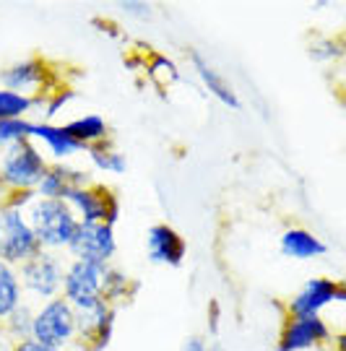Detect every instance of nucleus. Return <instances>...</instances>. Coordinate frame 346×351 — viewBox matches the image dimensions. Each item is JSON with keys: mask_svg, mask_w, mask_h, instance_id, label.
<instances>
[{"mask_svg": "<svg viewBox=\"0 0 346 351\" xmlns=\"http://www.w3.org/2000/svg\"><path fill=\"white\" fill-rule=\"evenodd\" d=\"M32 320H34V307H32V302H24L19 310H13V313L3 320L0 333L11 341V343L32 339Z\"/></svg>", "mask_w": 346, "mask_h": 351, "instance_id": "5701e85b", "label": "nucleus"}, {"mask_svg": "<svg viewBox=\"0 0 346 351\" xmlns=\"http://www.w3.org/2000/svg\"><path fill=\"white\" fill-rule=\"evenodd\" d=\"M325 351H338V349H325Z\"/></svg>", "mask_w": 346, "mask_h": 351, "instance_id": "f704fd0d", "label": "nucleus"}, {"mask_svg": "<svg viewBox=\"0 0 346 351\" xmlns=\"http://www.w3.org/2000/svg\"><path fill=\"white\" fill-rule=\"evenodd\" d=\"M29 128H32V120H5V123H0V154L13 143L29 141Z\"/></svg>", "mask_w": 346, "mask_h": 351, "instance_id": "a878e982", "label": "nucleus"}, {"mask_svg": "<svg viewBox=\"0 0 346 351\" xmlns=\"http://www.w3.org/2000/svg\"><path fill=\"white\" fill-rule=\"evenodd\" d=\"M65 252L71 255V261L112 265V258L117 255L115 226L99 224V221H78L76 234Z\"/></svg>", "mask_w": 346, "mask_h": 351, "instance_id": "0eeeda50", "label": "nucleus"}, {"mask_svg": "<svg viewBox=\"0 0 346 351\" xmlns=\"http://www.w3.org/2000/svg\"><path fill=\"white\" fill-rule=\"evenodd\" d=\"M346 289L341 281L328 276H315L297 289V294L286 302V317H305V315H323V310L344 304Z\"/></svg>", "mask_w": 346, "mask_h": 351, "instance_id": "9b49d317", "label": "nucleus"}, {"mask_svg": "<svg viewBox=\"0 0 346 351\" xmlns=\"http://www.w3.org/2000/svg\"><path fill=\"white\" fill-rule=\"evenodd\" d=\"M190 55V63H193V68H196L198 78H200V84H203V88H209L211 97H216V99L222 101L224 107H229V110H240V97H237V91L227 81L222 78V73L214 68V65L200 55V52L190 50L187 52Z\"/></svg>", "mask_w": 346, "mask_h": 351, "instance_id": "f3484780", "label": "nucleus"}, {"mask_svg": "<svg viewBox=\"0 0 346 351\" xmlns=\"http://www.w3.org/2000/svg\"><path fill=\"white\" fill-rule=\"evenodd\" d=\"M32 339L55 349H76V339H78L76 310L62 297L37 304L34 320H32Z\"/></svg>", "mask_w": 346, "mask_h": 351, "instance_id": "7ed1b4c3", "label": "nucleus"}, {"mask_svg": "<svg viewBox=\"0 0 346 351\" xmlns=\"http://www.w3.org/2000/svg\"><path fill=\"white\" fill-rule=\"evenodd\" d=\"M29 141L47 156V162H71L78 154H84V146L71 138L65 125H58V123L32 120Z\"/></svg>", "mask_w": 346, "mask_h": 351, "instance_id": "ddd939ff", "label": "nucleus"}, {"mask_svg": "<svg viewBox=\"0 0 346 351\" xmlns=\"http://www.w3.org/2000/svg\"><path fill=\"white\" fill-rule=\"evenodd\" d=\"M13 351H65V349H55V346L39 343V341H34V339H24L13 343Z\"/></svg>", "mask_w": 346, "mask_h": 351, "instance_id": "c85d7f7f", "label": "nucleus"}, {"mask_svg": "<svg viewBox=\"0 0 346 351\" xmlns=\"http://www.w3.org/2000/svg\"><path fill=\"white\" fill-rule=\"evenodd\" d=\"M62 274H65V261L58 252H39L32 261L19 265V278L24 287L26 302H42L60 297Z\"/></svg>", "mask_w": 346, "mask_h": 351, "instance_id": "20e7f679", "label": "nucleus"}, {"mask_svg": "<svg viewBox=\"0 0 346 351\" xmlns=\"http://www.w3.org/2000/svg\"><path fill=\"white\" fill-rule=\"evenodd\" d=\"M24 302L26 297H24V287H21V278H19V268L0 258V326Z\"/></svg>", "mask_w": 346, "mask_h": 351, "instance_id": "a211bd4d", "label": "nucleus"}, {"mask_svg": "<svg viewBox=\"0 0 346 351\" xmlns=\"http://www.w3.org/2000/svg\"><path fill=\"white\" fill-rule=\"evenodd\" d=\"M279 247H281V255L292 258V261H315V258L328 252V245L305 226L284 229V234L279 239Z\"/></svg>", "mask_w": 346, "mask_h": 351, "instance_id": "dca6fc26", "label": "nucleus"}, {"mask_svg": "<svg viewBox=\"0 0 346 351\" xmlns=\"http://www.w3.org/2000/svg\"><path fill=\"white\" fill-rule=\"evenodd\" d=\"M76 323H78V351H104L110 346L112 333H115V307L110 302L99 300L84 310H76Z\"/></svg>", "mask_w": 346, "mask_h": 351, "instance_id": "f8f14e48", "label": "nucleus"}, {"mask_svg": "<svg viewBox=\"0 0 346 351\" xmlns=\"http://www.w3.org/2000/svg\"><path fill=\"white\" fill-rule=\"evenodd\" d=\"M183 351H209V346H206V341L203 339H187V343L183 346Z\"/></svg>", "mask_w": 346, "mask_h": 351, "instance_id": "7c9ffc66", "label": "nucleus"}, {"mask_svg": "<svg viewBox=\"0 0 346 351\" xmlns=\"http://www.w3.org/2000/svg\"><path fill=\"white\" fill-rule=\"evenodd\" d=\"M209 351H224L222 346H214V349H209Z\"/></svg>", "mask_w": 346, "mask_h": 351, "instance_id": "72a5a7b5", "label": "nucleus"}, {"mask_svg": "<svg viewBox=\"0 0 346 351\" xmlns=\"http://www.w3.org/2000/svg\"><path fill=\"white\" fill-rule=\"evenodd\" d=\"M89 172L84 167H78L73 162H49L47 172L42 175V180L37 182V198H47V201H62L65 193L76 185H86Z\"/></svg>", "mask_w": 346, "mask_h": 351, "instance_id": "4468645a", "label": "nucleus"}, {"mask_svg": "<svg viewBox=\"0 0 346 351\" xmlns=\"http://www.w3.org/2000/svg\"><path fill=\"white\" fill-rule=\"evenodd\" d=\"M62 203L76 213L78 221H99V224L115 226L120 219V203H117L115 190L99 182L76 185L65 193Z\"/></svg>", "mask_w": 346, "mask_h": 351, "instance_id": "39448f33", "label": "nucleus"}, {"mask_svg": "<svg viewBox=\"0 0 346 351\" xmlns=\"http://www.w3.org/2000/svg\"><path fill=\"white\" fill-rule=\"evenodd\" d=\"M42 107V99H32L24 94H16L11 88L0 86V123L5 120H26V114Z\"/></svg>", "mask_w": 346, "mask_h": 351, "instance_id": "4be33fe9", "label": "nucleus"}, {"mask_svg": "<svg viewBox=\"0 0 346 351\" xmlns=\"http://www.w3.org/2000/svg\"><path fill=\"white\" fill-rule=\"evenodd\" d=\"M84 156H86L89 164H91L97 172H104V175H125V169H128L125 154L120 149H115L110 141L86 146V149H84Z\"/></svg>", "mask_w": 346, "mask_h": 351, "instance_id": "aec40b11", "label": "nucleus"}, {"mask_svg": "<svg viewBox=\"0 0 346 351\" xmlns=\"http://www.w3.org/2000/svg\"><path fill=\"white\" fill-rule=\"evenodd\" d=\"M104 268L107 265L86 263V261H68L62 274L60 297L73 310H84L89 304L102 300V284H104Z\"/></svg>", "mask_w": 346, "mask_h": 351, "instance_id": "6e6552de", "label": "nucleus"}, {"mask_svg": "<svg viewBox=\"0 0 346 351\" xmlns=\"http://www.w3.org/2000/svg\"><path fill=\"white\" fill-rule=\"evenodd\" d=\"M65 130L71 133V138L78 141L84 149L94 146V143H104L110 141V125L102 114H81L65 123Z\"/></svg>", "mask_w": 346, "mask_h": 351, "instance_id": "6ab92c4d", "label": "nucleus"}, {"mask_svg": "<svg viewBox=\"0 0 346 351\" xmlns=\"http://www.w3.org/2000/svg\"><path fill=\"white\" fill-rule=\"evenodd\" d=\"M0 252H3V219H0Z\"/></svg>", "mask_w": 346, "mask_h": 351, "instance_id": "473e14b6", "label": "nucleus"}, {"mask_svg": "<svg viewBox=\"0 0 346 351\" xmlns=\"http://www.w3.org/2000/svg\"><path fill=\"white\" fill-rule=\"evenodd\" d=\"M146 71H148V75L154 78V84H157V86H170V84H174V81L180 78L177 65H174L167 55H151Z\"/></svg>", "mask_w": 346, "mask_h": 351, "instance_id": "393cba45", "label": "nucleus"}, {"mask_svg": "<svg viewBox=\"0 0 346 351\" xmlns=\"http://www.w3.org/2000/svg\"><path fill=\"white\" fill-rule=\"evenodd\" d=\"M47 156L32 143L21 141L0 154V193L3 198L16 190H34L42 175L47 172Z\"/></svg>", "mask_w": 346, "mask_h": 351, "instance_id": "f03ea898", "label": "nucleus"}, {"mask_svg": "<svg viewBox=\"0 0 346 351\" xmlns=\"http://www.w3.org/2000/svg\"><path fill=\"white\" fill-rule=\"evenodd\" d=\"M321 47H325V50L310 47V55H312L318 63H328V60H334V58H341V47H338V45H334V42H323Z\"/></svg>", "mask_w": 346, "mask_h": 351, "instance_id": "cd10ccee", "label": "nucleus"}, {"mask_svg": "<svg viewBox=\"0 0 346 351\" xmlns=\"http://www.w3.org/2000/svg\"><path fill=\"white\" fill-rule=\"evenodd\" d=\"M26 219L37 234L39 247L45 252H65L76 234L78 219L62 201L37 198L26 208Z\"/></svg>", "mask_w": 346, "mask_h": 351, "instance_id": "f257e3e1", "label": "nucleus"}, {"mask_svg": "<svg viewBox=\"0 0 346 351\" xmlns=\"http://www.w3.org/2000/svg\"><path fill=\"white\" fill-rule=\"evenodd\" d=\"M37 201V193L34 190H16V193H8L0 206H8V208H19V211H26L32 203Z\"/></svg>", "mask_w": 346, "mask_h": 351, "instance_id": "bb28decb", "label": "nucleus"}, {"mask_svg": "<svg viewBox=\"0 0 346 351\" xmlns=\"http://www.w3.org/2000/svg\"><path fill=\"white\" fill-rule=\"evenodd\" d=\"M138 284L128 276L125 271L115 268V265H107L104 268V284H102V300L110 302L112 307H117L120 302H128L133 294H136Z\"/></svg>", "mask_w": 346, "mask_h": 351, "instance_id": "412c9836", "label": "nucleus"}, {"mask_svg": "<svg viewBox=\"0 0 346 351\" xmlns=\"http://www.w3.org/2000/svg\"><path fill=\"white\" fill-rule=\"evenodd\" d=\"M120 11L128 16H136V19H146L151 13V5L148 3H120Z\"/></svg>", "mask_w": 346, "mask_h": 351, "instance_id": "c756f323", "label": "nucleus"}, {"mask_svg": "<svg viewBox=\"0 0 346 351\" xmlns=\"http://www.w3.org/2000/svg\"><path fill=\"white\" fill-rule=\"evenodd\" d=\"M0 219H3V252H0L3 261H8L19 268L21 263L32 261L34 255L42 252L37 234H34L24 211L0 206Z\"/></svg>", "mask_w": 346, "mask_h": 351, "instance_id": "1a4fd4ad", "label": "nucleus"}, {"mask_svg": "<svg viewBox=\"0 0 346 351\" xmlns=\"http://www.w3.org/2000/svg\"><path fill=\"white\" fill-rule=\"evenodd\" d=\"M0 351H13V343L0 333Z\"/></svg>", "mask_w": 346, "mask_h": 351, "instance_id": "2f4dec72", "label": "nucleus"}, {"mask_svg": "<svg viewBox=\"0 0 346 351\" xmlns=\"http://www.w3.org/2000/svg\"><path fill=\"white\" fill-rule=\"evenodd\" d=\"M76 99V91L68 86H58L55 91H49L47 97H42V112H45V123H55V114H60L71 101Z\"/></svg>", "mask_w": 346, "mask_h": 351, "instance_id": "b1692460", "label": "nucleus"}, {"mask_svg": "<svg viewBox=\"0 0 346 351\" xmlns=\"http://www.w3.org/2000/svg\"><path fill=\"white\" fill-rule=\"evenodd\" d=\"M146 252L151 263L177 268L185 261V239L180 237L174 226L154 224L146 234Z\"/></svg>", "mask_w": 346, "mask_h": 351, "instance_id": "2eb2a0df", "label": "nucleus"}, {"mask_svg": "<svg viewBox=\"0 0 346 351\" xmlns=\"http://www.w3.org/2000/svg\"><path fill=\"white\" fill-rule=\"evenodd\" d=\"M0 86L11 88L16 94H24V97H32V99H42L49 91L58 88V78H55V68L47 60L24 58V60H16L8 68H3Z\"/></svg>", "mask_w": 346, "mask_h": 351, "instance_id": "423d86ee", "label": "nucleus"}, {"mask_svg": "<svg viewBox=\"0 0 346 351\" xmlns=\"http://www.w3.org/2000/svg\"><path fill=\"white\" fill-rule=\"evenodd\" d=\"M334 328L323 315H305V317H286L276 351H312L328 349L334 343Z\"/></svg>", "mask_w": 346, "mask_h": 351, "instance_id": "9d476101", "label": "nucleus"}]
</instances>
